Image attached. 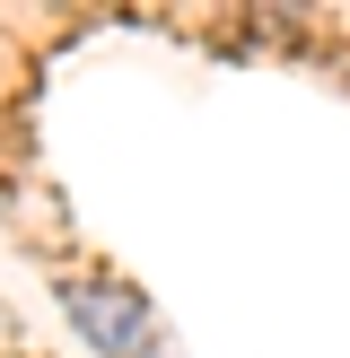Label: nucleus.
Returning <instances> with one entry per match:
<instances>
[{
    "instance_id": "nucleus-1",
    "label": "nucleus",
    "mask_w": 350,
    "mask_h": 358,
    "mask_svg": "<svg viewBox=\"0 0 350 358\" xmlns=\"http://www.w3.org/2000/svg\"><path fill=\"white\" fill-rule=\"evenodd\" d=\"M62 306H70V324L88 332V341H97L105 358H140L149 350V306H140L132 289H62Z\"/></svg>"
}]
</instances>
